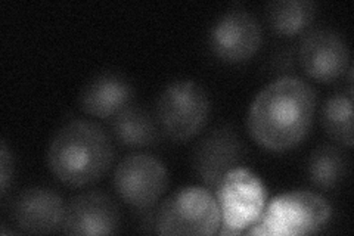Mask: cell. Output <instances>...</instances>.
I'll return each mask as SVG.
<instances>
[{
  "label": "cell",
  "instance_id": "cell-1",
  "mask_svg": "<svg viewBox=\"0 0 354 236\" xmlns=\"http://www.w3.org/2000/svg\"><path fill=\"white\" fill-rule=\"evenodd\" d=\"M316 111V92L303 78L282 75L264 86L251 102L247 126L263 148L282 152L308 134Z\"/></svg>",
  "mask_w": 354,
  "mask_h": 236
},
{
  "label": "cell",
  "instance_id": "cell-2",
  "mask_svg": "<svg viewBox=\"0 0 354 236\" xmlns=\"http://www.w3.org/2000/svg\"><path fill=\"white\" fill-rule=\"evenodd\" d=\"M114 145L109 134L95 121H66L50 139L48 165L66 186L80 188L99 181L113 165Z\"/></svg>",
  "mask_w": 354,
  "mask_h": 236
},
{
  "label": "cell",
  "instance_id": "cell-3",
  "mask_svg": "<svg viewBox=\"0 0 354 236\" xmlns=\"http://www.w3.org/2000/svg\"><path fill=\"white\" fill-rule=\"evenodd\" d=\"M329 202L313 190H290L268 201L261 217L247 235L300 236L322 229L329 221Z\"/></svg>",
  "mask_w": 354,
  "mask_h": 236
},
{
  "label": "cell",
  "instance_id": "cell-4",
  "mask_svg": "<svg viewBox=\"0 0 354 236\" xmlns=\"http://www.w3.org/2000/svg\"><path fill=\"white\" fill-rule=\"evenodd\" d=\"M216 190L220 210L218 235H241L257 223L268 204V189L245 167L232 168Z\"/></svg>",
  "mask_w": 354,
  "mask_h": 236
},
{
  "label": "cell",
  "instance_id": "cell-5",
  "mask_svg": "<svg viewBox=\"0 0 354 236\" xmlns=\"http://www.w3.org/2000/svg\"><path fill=\"white\" fill-rule=\"evenodd\" d=\"M220 228V210L208 188L185 186L165 198L155 212L158 235H214Z\"/></svg>",
  "mask_w": 354,
  "mask_h": 236
},
{
  "label": "cell",
  "instance_id": "cell-6",
  "mask_svg": "<svg viewBox=\"0 0 354 236\" xmlns=\"http://www.w3.org/2000/svg\"><path fill=\"white\" fill-rule=\"evenodd\" d=\"M209 114L205 89L195 80H176L164 89L155 105L161 131L174 142L189 140L203 130Z\"/></svg>",
  "mask_w": 354,
  "mask_h": 236
},
{
  "label": "cell",
  "instance_id": "cell-7",
  "mask_svg": "<svg viewBox=\"0 0 354 236\" xmlns=\"http://www.w3.org/2000/svg\"><path fill=\"white\" fill-rule=\"evenodd\" d=\"M114 188L126 204L148 210L157 204L169 185L167 167L149 154H130L114 172Z\"/></svg>",
  "mask_w": 354,
  "mask_h": 236
},
{
  "label": "cell",
  "instance_id": "cell-8",
  "mask_svg": "<svg viewBox=\"0 0 354 236\" xmlns=\"http://www.w3.org/2000/svg\"><path fill=\"white\" fill-rule=\"evenodd\" d=\"M263 43L260 22L248 9L234 6L212 27L208 44L218 60L239 64L251 60Z\"/></svg>",
  "mask_w": 354,
  "mask_h": 236
},
{
  "label": "cell",
  "instance_id": "cell-9",
  "mask_svg": "<svg viewBox=\"0 0 354 236\" xmlns=\"http://www.w3.org/2000/svg\"><path fill=\"white\" fill-rule=\"evenodd\" d=\"M245 146L238 131L227 125L218 126L198 142L192 155L194 170L208 189H216L232 168L239 167Z\"/></svg>",
  "mask_w": 354,
  "mask_h": 236
},
{
  "label": "cell",
  "instance_id": "cell-10",
  "mask_svg": "<svg viewBox=\"0 0 354 236\" xmlns=\"http://www.w3.org/2000/svg\"><path fill=\"white\" fill-rule=\"evenodd\" d=\"M297 55L304 73L319 82L337 80L351 65L344 37L330 28H315L306 33Z\"/></svg>",
  "mask_w": 354,
  "mask_h": 236
},
{
  "label": "cell",
  "instance_id": "cell-11",
  "mask_svg": "<svg viewBox=\"0 0 354 236\" xmlns=\"http://www.w3.org/2000/svg\"><path fill=\"white\" fill-rule=\"evenodd\" d=\"M120 208L106 194L88 190L65 206L61 232L65 235H114L120 229Z\"/></svg>",
  "mask_w": 354,
  "mask_h": 236
},
{
  "label": "cell",
  "instance_id": "cell-12",
  "mask_svg": "<svg viewBox=\"0 0 354 236\" xmlns=\"http://www.w3.org/2000/svg\"><path fill=\"white\" fill-rule=\"evenodd\" d=\"M65 202L58 192L44 186H31L17 195L12 204V220L24 233L46 235L61 230Z\"/></svg>",
  "mask_w": 354,
  "mask_h": 236
},
{
  "label": "cell",
  "instance_id": "cell-13",
  "mask_svg": "<svg viewBox=\"0 0 354 236\" xmlns=\"http://www.w3.org/2000/svg\"><path fill=\"white\" fill-rule=\"evenodd\" d=\"M135 89L126 77L102 73L93 77L82 91L80 108L96 118H113L133 104Z\"/></svg>",
  "mask_w": 354,
  "mask_h": 236
},
{
  "label": "cell",
  "instance_id": "cell-14",
  "mask_svg": "<svg viewBox=\"0 0 354 236\" xmlns=\"http://www.w3.org/2000/svg\"><path fill=\"white\" fill-rule=\"evenodd\" d=\"M114 138L127 148H149L161 136L158 121L148 109L131 104L111 118Z\"/></svg>",
  "mask_w": 354,
  "mask_h": 236
},
{
  "label": "cell",
  "instance_id": "cell-15",
  "mask_svg": "<svg viewBox=\"0 0 354 236\" xmlns=\"http://www.w3.org/2000/svg\"><path fill=\"white\" fill-rule=\"evenodd\" d=\"M348 156L339 146L325 143L310 154L307 174L310 182L324 190L335 189L348 173Z\"/></svg>",
  "mask_w": 354,
  "mask_h": 236
},
{
  "label": "cell",
  "instance_id": "cell-16",
  "mask_svg": "<svg viewBox=\"0 0 354 236\" xmlns=\"http://www.w3.org/2000/svg\"><path fill=\"white\" fill-rule=\"evenodd\" d=\"M270 28L279 36H297L307 30L316 17L312 0H278L266 9Z\"/></svg>",
  "mask_w": 354,
  "mask_h": 236
},
{
  "label": "cell",
  "instance_id": "cell-17",
  "mask_svg": "<svg viewBox=\"0 0 354 236\" xmlns=\"http://www.w3.org/2000/svg\"><path fill=\"white\" fill-rule=\"evenodd\" d=\"M322 125L328 136L346 148L353 146V95L335 93L322 108Z\"/></svg>",
  "mask_w": 354,
  "mask_h": 236
},
{
  "label": "cell",
  "instance_id": "cell-18",
  "mask_svg": "<svg viewBox=\"0 0 354 236\" xmlns=\"http://www.w3.org/2000/svg\"><path fill=\"white\" fill-rule=\"evenodd\" d=\"M14 176V156L8 149L6 142H2V149H0V194L5 195L8 188Z\"/></svg>",
  "mask_w": 354,
  "mask_h": 236
}]
</instances>
